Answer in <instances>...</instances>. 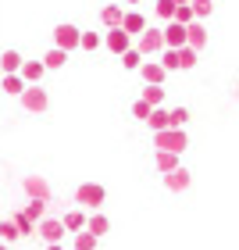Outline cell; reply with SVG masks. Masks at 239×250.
<instances>
[{
	"label": "cell",
	"mask_w": 239,
	"mask_h": 250,
	"mask_svg": "<svg viewBox=\"0 0 239 250\" xmlns=\"http://www.w3.org/2000/svg\"><path fill=\"white\" fill-rule=\"evenodd\" d=\"M136 54H139V58L143 61H154L157 58V54H161L164 50V40H161V29H150V25H146L143 29V36H139V43H136V47H132Z\"/></svg>",
	"instance_id": "6da1fadb"
},
{
	"label": "cell",
	"mask_w": 239,
	"mask_h": 250,
	"mask_svg": "<svg viewBox=\"0 0 239 250\" xmlns=\"http://www.w3.org/2000/svg\"><path fill=\"white\" fill-rule=\"evenodd\" d=\"M154 146L164 150V154H182L189 146V140H186L182 129H164V132H154Z\"/></svg>",
	"instance_id": "7a4b0ae2"
},
{
	"label": "cell",
	"mask_w": 239,
	"mask_h": 250,
	"mask_svg": "<svg viewBox=\"0 0 239 250\" xmlns=\"http://www.w3.org/2000/svg\"><path fill=\"white\" fill-rule=\"evenodd\" d=\"M18 100H21V107H25L29 115H43V111L50 107V97H47V89H43V86H25L18 93Z\"/></svg>",
	"instance_id": "3957f363"
},
{
	"label": "cell",
	"mask_w": 239,
	"mask_h": 250,
	"mask_svg": "<svg viewBox=\"0 0 239 250\" xmlns=\"http://www.w3.org/2000/svg\"><path fill=\"white\" fill-rule=\"evenodd\" d=\"M104 197H107V193H104L100 183H82V186L75 189V204H82V208H89V211L104 208Z\"/></svg>",
	"instance_id": "277c9868"
},
{
	"label": "cell",
	"mask_w": 239,
	"mask_h": 250,
	"mask_svg": "<svg viewBox=\"0 0 239 250\" xmlns=\"http://www.w3.org/2000/svg\"><path fill=\"white\" fill-rule=\"evenodd\" d=\"M54 47L64 50V54H72L79 47V29L75 25H68V21H61L58 29H54Z\"/></svg>",
	"instance_id": "5b68a950"
},
{
	"label": "cell",
	"mask_w": 239,
	"mask_h": 250,
	"mask_svg": "<svg viewBox=\"0 0 239 250\" xmlns=\"http://www.w3.org/2000/svg\"><path fill=\"white\" fill-rule=\"evenodd\" d=\"M100 47H107L111 54H118V58H121V54H125V50H129V47H132V40H129V36H125V32H121V29H107V32H104V36H100Z\"/></svg>",
	"instance_id": "8992f818"
},
{
	"label": "cell",
	"mask_w": 239,
	"mask_h": 250,
	"mask_svg": "<svg viewBox=\"0 0 239 250\" xmlns=\"http://www.w3.org/2000/svg\"><path fill=\"white\" fill-rule=\"evenodd\" d=\"M36 236H43V240H47V247H50V243H61V240H64L61 218H43V222H36Z\"/></svg>",
	"instance_id": "52a82bcc"
},
{
	"label": "cell",
	"mask_w": 239,
	"mask_h": 250,
	"mask_svg": "<svg viewBox=\"0 0 239 250\" xmlns=\"http://www.w3.org/2000/svg\"><path fill=\"white\" fill-rule=\"evenodd\" d=\"M21 186H25V193L32 200H47L50 204V183L43 175H25V183H21Z\"/></svg>",
	"instance_id": "ba28073f"
},
{
	"label": "cell",
	"mask_w": 239,
	"mask_h": 250,
	"mask_svg": "<svg viewBox=\"0 0 239 250\" xmlns=\"http://www.w3.org/2000/svg\"><path fill=\"white\" fill-rule=\"evenodd\" d=\"M121 32H125V36H143V29H146V18L139 15V11H125V15H121V25H118Z\"/></svg>",
	"instance_id": "9c48e42d"
},
{
	"label": "cell",
	"mask_w": 239,
	"mask_h": 250,
	"mask_svg": "<svg viewBox=\"0 0 239 250\" xmlns=\"http://www.w3.org/2000/svg\"><path fill=\"white\" fill-rule=\"evenodd\" d=\"M161 40H164V50L186 47V25H175V21H168V29H161Z\"/></svg>",
	"instance_id": "30bf717a"
},
{
	"label": "cell",
	"mask_w": 239,
	"mask_h": 250,
	"mask_svg": "<svg viewBox=\"0 0 239 250\" xmlns=\"http://www.w3.org/2000/svg\"><path fill=\"white\" fill-rule=\"evenodd\" d=\"M186 47L197 50V54L207 47V29H203V21H189L186 25Z\"/></svg>",
	"instance_id": "8fae6325"
},
{
	"label": "cell",
	"mask_w": 239,
	"mask_h": 250,
	"mask_svg": "<svg viewBox=\"0 0 239 250\" xmlns=\"http://www.w3.org/2000/svg\"><path fill=\"white\" fill-rule=\"evenodd\" d=\"M139 75H143V83H146V86H161L168 72H164V68L157 64V61H143V64H139Z\"/></svg>",
	"instance_id": "7c38bea8"
},
{
	"label": "cell",
	"mask_w": 239,
	"mask_h": 250,
	"mask_svg": "<svg viewBox=\"0 0 239 250\" xmlns=\"http://www.w3.org/2000/svg\"><path fill=\"white\" fill-rule=\"evenodd\" d=\"M18 79H21L25 86H40V79H43V64H40V61H21Z\"/></svg>",
	"instance_id": "4fadbf2b"
},
{
	"label": "cell",
	"mask_w": 239,
	"mask_h": 250,
	"mask_svg": "<svg viewBox=\"0 0 239 250\" xmlns=\"http://www.w3.org/2000/svg\"><path fill=\"white\" fill-rule=\"evenodd\" d=\"M189 183H193V179H189L186 168H175V172H168V175H164V186L172 189V193H186Z\"/></svg>",
	"instance_id": "5bb4252c"
},
{
	"label": "cell",
	"mask_w": 239,
	"mask_h": 250,
	"mask_svg": "<svg viewBox=\"0 0 239 250\" xmlns=\"http://www.w3.org/2000/svg\"><path fill=\"white\" fill-rule=\"evenodd\" d=\"M82 232H89L93 240H100V236H107V232H111V222L104 218V214H89V218H86V229H82Z\"/></svg>",
	"instance_id": "9a60e30c"
},
{
	"label": "cell",
	"mask_w": 239,
	"mask_h": 250,
	"mask_svg": "<svg viewBox=\"0 0 239 250\" xmlns=\"http://www.w3.org/2000/svg\"><path fill=\"white\" fill-rule=\"evenodd\" d=\"M21 68V54L18 50H4L0 54V75H18Z\"/></svg>",
	"instance_id": "2e32d148"
},
{
	"label": "cell",
	"mask_w": 239,
	"mask_h": 250,
	"mask_svg": "<svg viewBox=\"0 0 239 250\" xmlns=\"http://www.w3.org/2000/svg\"><path fill=\"white\" fill-rule=\"evenodd\" d=\"M40 64H43V72H61V68L68 64V54L54 47V50H47V58H43Z\"/></svg>",
	"instance_id": "e0dca14e"
},
{
	"label": "cell",
	"mask_w": 239,
	"mask_h": 250,
	"mask_svg": "<svg viewBox=\"0 0 239 250\" xmlns=\"http://www.w3.org/2000/svg\"><path fill=\"white\" fill-rule=\"evenodd\" d=\"M47 208H50L47 200H29L25 208H21V214H25V218H29L32 225H36V222H43V218H47Z\"/></svg>",
	"instance_id": "ac0fdd59"
},
{
	"label": "cell",
	"mask_w": 239,
	"mask_h": 250,
	"mask_svg": "<svg viewBox=\"0 0 239 250\" xmlns=\"http://www.w3.org/2000/svg\"><path fill=\"white\" fill-rule=\"evenodd\" d=\"M154 168H157V172H164V175H168V172H175V168H182V165H179V154H164V150H157V154H154Z\"/></svg>",
	"instance_id": "d6986e66"
},
{
	"label": "cell",
	"mask_w": 239,
	"mask_h": 250,
	"mask_svg": "<svg viewBox=\"0 0 239 250\" xmlns=\"http://www.w3.org/2000/svg\"><path fill=\"white\" fill-rule=\"evenodd\" d=\"M200 61V54L197 50H189V47H179L175 50V64H179V72H189V68H197Z\"/></svg>",
	"instance_id": "ffe728a7"
},
{
	"label": "cell",
	"mask_w": 239,
	"mask_h": 250,
	"mask_svg": "<svg viewBox=\"0 0 239 250\" xmlns=\"http://www.w3.org/2000/svg\"><path fill=\"white\" fill-rule=\"evenodd\" d=\"M121 15H125L121 4H107L104 11H100V21H104L107 29H118V25H121Z\"/></svg>",
	"instance_id": "44dd1931"
},
{
	"label": "cell",
	"mask_w": 239,
	"mask_h": 250,
	"mask_svg": "<svg viewBox=\"0 0 239 250\" xmlns=\"http://www.w3.org/2000/svg\"><path fill=\"white\" fill-rule=\"evenodd\" d=\"M61 225H64V232H82L86 229V214L82 211H68L61 218Z\"/></svg>",
	"instance_id": "7402d4cb"
},
{
	"label": "cell",
	"mask_w": 239,
	"mask_h": 250,
	"mask_svg": "<svg viewBox=\"0 0 239 250\" xmlns=\"http://www.w3.org/2000/svg\"><path fill=\"white\" fill-rule=\"evenodd\" d=\"M146 129H150V132H164V129H168V111L154 107V111H150V118H146Z\"/></svg>",
	"instance_id": "603a6c76"
},
{
	"label": "cell",
	"mask_w": 239,
	"mask_h": 250,
	"mask_svg": "<svg viewBox=\"0 0 239 250\" xmlns=\"http://www.w3.org/2000/svg\"><path fill=\"white\" fill-rule=\"evenodd\" d=\"M143 104H150V107H161V100H164V86H143Z\"/></svg>",
	"instance_id": "cb8c5ba5"
},
{
	"label": "cell",
	"mask_w": 239,
	"mask_h": 250,
	"mask_svg": "<svg viewBox=\"0 0 239 250\" xmlns=\"http://www.w3.org/2000/svg\"><path fill=\"white\" fill-rule=\"evenodd\" d=\"M0 89H4V93H11V97H18L21 89H25V83H21L18 75H0Z\"/></svg>",
	"instance_id": "d4e9b609"
},
{
	"label": "cell",
	"mask_w": 239,
	"mask_h": 250,
	"mask_svg": "<svg viewBox=\"0 0 239 250\" xmlns=\"http://www.w3.org/2000/svg\"><path fill=\"white\" fill-rule=\"evenodd\" d=\"M11 225L18 229V236H36V225H32L21 211H18V214H11Z\"/></svg>",
	"instance_id": "484cf974"
},
{
	"label": "cell",
	"mask_w": 239,
	"mask_h": 250,
	"mask_svg": "<svg viewBox=\"0 0 239 250\" xmlns=\"http://www.w3.org/2000/svg\"><path fill=\"white\" fill-rule=\"evenodd\" d=\"M189 11H193V18H197V21H203L214 11V0H189Z\"/></svg>",
	"instance_id": "4316f807"
},
{
	"label": "cell",
	"mask_w": 239,
	"mask_h": 250,
	"mask_svg": "<svg viewBox=\"0 0 239 250\" xmlns=\"http://www.w3.org/2000/svg\"><path fill=\"white\" fill-rule=\"evenodd\" d=\"M186 122H189V111L186 107H172V111H168V129H182Z\"/></svg>",
	"instance_id": "83f0119b"
},
{
	"label": "cell",
	"mask_w": 239,
	"mask_h": 250,
	"mask_svg": "<svg viewBox=\"0 0 239 250\" xmlns=\"http://www.w3.org/2000/svg\"><path fill=\"white\" fill-rule=\"evenodd\" d=\"M79 47H82V50H89V54H93V50L100 47V36H97V32H79Z\"/></svg>",
	"instance_id": "f1b7e54d"
},
{
	"label": "cell",
	"mask_w": 239,
	"mask_h": 250,
	"mask_svg": "<svg viewBox=\"0 0 239 250\" xmlns=\"http://www.w3.org/2000/svg\"><path fill=\"white\" fill-rule=\"evenodd\" d=\"M0 240H4V247H7V243H15V240H21L18 229L11 225V218H7V222H0Z\"/></svg>",
	"instance_id": "f546056e"
},
{
	"label": "cell",
	"mask_w": 239,
	"mask_h": 250,
	"mask_svg": "<svg viewBox=\"0 0 239 250\" xmlns=\"http://www.w3.org/2000/svg\"><path fill=\"white\" fill-rule=\"evenodd\" d=\"M121 64H125V68H129V72H139V64H143V58H139V54H136V50L129 47V50H125V54H121Z\"/></svg>",
	"instance_id": "4dcf8cb0"
},
{
	"label": "cell",
	"mask_w": 239,
	"mask_h": 250,
	"mask_svg": "<svg viewBox=\"0 0 239 250\" xmlns=\"http://www.w3.org/2000/svg\"><path fill=\"white\" fill-rule=\"evenodd\" d=\"M172 21H175V25H189V21H197V18H193V11H189V4H186V7H175Z\"/></svg>",
	"instance_id": "1f68e13d"
},
{
	"label": "cell",
	"mask_w": 239,
	"mask_h": 250,
	"mask_svg": "<svg viewBox=\"0 0 239 250\" xmlns=\"http://www.w3.org/2000/svg\"><path fill=\"white\" fill-rule=\"evenodd\" d=\"M75 250H97V240L89 232H75Z\"/></svg>",
	"instance_id": "d6a6232c"
},
{
	"label": "cell",
	"mask_w": 239,
	"mask_h": 250,
	"mask_svg": "<svg viewBox=\"0 0 239 250\" xmlns=\"http://www.w3.org/2000/svg\"><path fill=\"white\" fill-rule=\"evenodd\" d=\"M154 11H157V15H161L164 21H172V15H175V4H172V0H157V4H154Z\"/></svg>",
	"instance_id": "836d02e7"
},
{
	"label": "cell",
	"mask_w": 239,
	"mask_h": 250,
	"mask_svg": "<svg viewBox=\"0 0 239 250\" xmlns=\"http://www.w3.org/2000/svg\"><path fill=\"white\" fill-rule=\"evenodd\" d=\"M150 104H143V100H136V104H132V118H139V122H146V118H150Z\"/></svg>",
	"instance_id": "e575fe53"
},
{
	"label": "cell",
	"mask_w": 239,
	"mask_h": 250,
	"mask_svg": "<svg viewBox=\"0 0 239 250\" xmlns=\"http://www.w3.org/2000/svg\"><path fill=\"white\" fill-rule=\"evenodd\" d=\"M47 250H64V243H50V247H47Z\"/></svg>",
	"instance_id": "d590c367"
},
{
	"label": "cell",
	"mask_w": 239,
	"mask_h": 250,
	"mask_svg": "<svg viewBox=\"0 0 239 250\" xmlns=\"http://www.w3.org/2000/svg\"><path fill=\"white\" fill-rule=\"evenodd\" d=\"M129 4H139V0H129Z\"/></svg>",
	"instance_id": "8d00e7d4"
},
{
	"label": "cell",
	"mask_w": 239,
	"mask_h": 250,
	"mask_svg": "<svg viewBox=\"0 0 239 250\" xmlns=\"http://www.w3.org/2000/svg\"><path fill=\"white\" fill-rule=\"evenodd\" d=\"M0 250H7V247H4V243H0Z\"/></svg>",
	"instance_id": "74e56055"
}]
</instances>
